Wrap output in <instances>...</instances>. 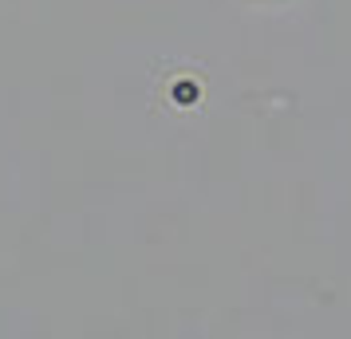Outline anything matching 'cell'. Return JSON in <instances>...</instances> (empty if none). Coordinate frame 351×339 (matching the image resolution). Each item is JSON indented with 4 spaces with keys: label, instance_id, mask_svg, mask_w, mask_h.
<instances>
[{
    "label": "cell",
    "instance_id": "6da1fadb",
    "mask_svg": "<svg viewBox=\"0 0 351 339\" xmlns=\"http://www.w3.org/2000/svg\"><path fill=\"white\" fill-rule=\"evenodd\" d=\"M170 99H174V107L190 111V107H197V99H202V87H197V83H178Z\"/></svg>",
    "mask_w": 351,
    "mask_h": 339
},
{
    "label": "cell",
    "instance_id": "7a4b0ae2",
    "mask_svg": "<svg viewBox=\"0 0 351 339\" xmlns=\"http://www.w3.org/2000/svg\"><path fill=\"white\" fill-rule=\"evenodd\" d=\"M245 4H253V8H288L292 0H245Z\"/></svg>",
    "mask_w": 351,
    "mask_h": 339
}]
</instances>
